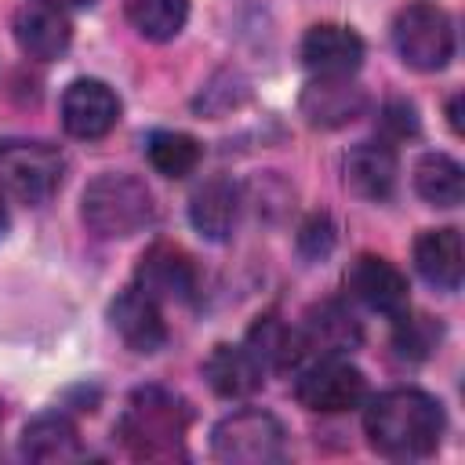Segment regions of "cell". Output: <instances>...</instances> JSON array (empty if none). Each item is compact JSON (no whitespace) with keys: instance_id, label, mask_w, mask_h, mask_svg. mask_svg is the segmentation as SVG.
Listing matches in <instances>:
<instances>
[{"instance_id":"obj_22","label":"cell","mask_w":465,"mask_h":465,"mask_svg":"<svg viewBox=\"0 0 465 465\" xmlns=\"http://www.w3.org/2000/svg\"><path fill=\"white\" fill-rule=\"evenodd\" d=\"M414 189L425 203L432 207H458L465 196V174L461 163L450 160L447 153H429L414 167Z\"/></svg>"},{"instance_id":"obj_11","label":"cell","mask_w":465,"mask_h":465,"mask_svg":"<svg viewBox=\"0 0 465 465\" xmlns=\"http://www.w3.org/2000/svg\"><path fill=\"white\" fill-rule=\"evenodd\" d=\"M363 62V40L338 22H320L302 36V65L312 76H352Z\"/></svg>"},{"instance_id":"obj_23","label":"cell","mask_w":465,"mask_h":465,"mask_svg":"<svg viewBox=\"0 0 465 465\" xmlns=\"http://www.w3.org/2000/svg\"><path fill=\"white\" fill-rule=\"evenodd\" d=\"M189 0H127V22L145 40H174L185 29Z\"/></svg>"},{"instance_id":"obj_17","label":"cell","mask_w":465,"mask_h":465,"mask_svg":"<svg viewBox=\"0 0 465 465\" xmlns=\"http://www.w3.org/2000/svg\"><path fill=\"white\" fill-rule=\"evenodd\" d=\"M345 185L363 200H389L396 189V149L389 142H360L345 156Z\"/></svg>"},{"instance_id":"obj_26","label":"cell","mask_w":465,"mask_h":465,"mask_svg":"<svg viewBox=\"0 0 465 465\" xmlns=\"http://www.w3.org/2000/svg\"><path fill=\"white\" fill-rule=\"evenodd\" d=\"M298 243H302V251H305L309 258H320V254H327V251H331V243H334V232H331V222H327V214H312V218L302 225V236H298Z\"/></svg>"},{"instance_id":"obj_12","label":"cell","mask_w":465,"mask_h":465,"mask_svg":"<svg viewBox=\"0 0 465 465\" xmlns=\"http://www.w3.org/2000/svg\"><path fill=\"white\" fill-rule=\"evenodd\" d=\"M109 323L113 331L134 349V352H156L167 341V323L160 316V302L149 298L138 283L120 291L109 305Z\"/></svg>"},{"instance_id":"obj_6","label":"cell","mask_w":465,"mask_h":465,"mask_svg":"<svg viewBox=\"0 0 465 465\" xmlns=\"http://www.w3.org/2000/svg\"><path fill=\"white\" fill-rule=\"evenodd\" d=\"M211 450L229 465H269L283 458V425L269 411H232L211 432Z\"/></svg>"},{"instance_id":"obj_4","label":"cell","mask_w":465,"mask_h":465,"mask_svg":"<svg viewBox=\"0 0 465 465\" xmlns=\"http://www.w3.org/2000/svg\"><path fill=\"white\" fill-rule=\"evenodd\" d=\"M392 44L411 69L436 73L454 58V22L443 7L429 0H414L396 15Z\"/></svg>"},{"instance_id":"obj_29","label":"cell","mask_w":465,"mask_h":465,"mask_svg":"<svg viewBox=\"0 0 465 465\" xmlns=\"http://www.w3.org/2000/svg\"><path fill=\"white\" fill-rule=\"evenodd\" d=\"M7 232V203H4V193H0V236Z\"/></svg>"},{"instance_id":"obj_9","label":"cell","mask_w":465,"mask_h":465,"mask_svg":"<svg viewBox=\"0 0 465 465\" xmlns=\"http://www.w3.org/2000/svg\"><path fill=\"white\" fill-rule=\"evenodd\" d=\"M345 287L360 305H367L371 312H381L389 320H396L411 305L407 276L381 254H360L345 272Z\"/></svg>"},{"instance_id":"obj_2","label":"cell","mask_w":465,"mask_h":465,"mask_svg":"<svg viewBox=\"0 0 465 465\" xmlns=\"http://www.w3.org/2000/svg\"><path fill=\"white\" fill-rule=\"evenodd\" d=\"M185 429H189V407L182 396L145 385L134 389L120 421L116 436L138 461H174L185 458Z\"/></svg>"},{"instance_id":"obj_3","label":"cell","mask_w":465,"mask_h":465,"mask_svg":"<svg viewBox=\"0 0 465 465\" xmlns=\"http://www.w3.org/2000/svg\"><path fill=\"white\" fill-rule=\"evenodd\" d=\"M153 214H156L153 193L145 189L142 178L124 174V171L98 174L80 196V218L102 240L134 236L145 225H153Z\"/></svg>"},{"instance_id":"obj_5","label":"cell","mask_w":465,"mask_h":465,"mask_svg":"<svg viewBox=\"0 0 465 465\" xmlns=\"http://www.w3.org/2000/svg\"><path fill=\"white\" fill-rule=\"evenodd\" d=\"M0 178L22 203H44L65 178V156L51 142L7 138L0 142Z\"/></svg>"},{"instance_id":"obj_25","label":"cell","mask_w":465,"mask_h":465,"mask_svg":"<svg viewBox=\"0 0 465 465\" xmlns=\"http://www.w3.org/2000/svg\"><path fill=\"white\" fill-rule=\"evenodd\" d=\"M436 338H440V327H432L429 316H407V312L396 316V341H392V345H396L403 356H414V360L425 356Z\"/></svg>"},{"instance_id":"obj_24","label":"cell","mask_w":465,"mask_h":465,"mask_svg":"<svg viewBox=\"0 0 465 465\" xmlns=\"http://www.w3.org/2000/svg\"><path fill=\"white\" fill-rule=\"evenodd\" d=\"M145 153L163 178H185L200 163V142L185 131H153L145 142Z\"/></svg>"},{"instance_id":"obj_15","label":"cell","mask_w":465,"mask_h":465,"mask_svg":"<svg viewBox=\"0 0 465 465\" xmlns=\"http://www.w3.org/2000/svg\"><path fill=\"white\" fill-rule=\"evenodd\" d=\"M367 105V94L349 76H316L302 94V113L312 127H341L356 120Z\"/></svg>"},{"instance_id":"obj_21","label":"cell","mask_w":465,"mask_h":465,"mask_svg":"<svg viewBox=\"0 0 465 465\" xmlns=\"http://www.w3.org/2000/svg\"><path fill=\"white\" fill-rule=\"evenodd\" d=\"M22 454L29 461H73L80 458L76 425L65 414H40L22 432Z\"/></svg>"},{"instance_id":"obj_7","label":"cell","mask_w":465,"mask_h":465,"mask_svg":"<svg viewBox=\"0 0 465 465\" xmlns=\"http://www.w3.org/2000/svg\"><path fill=\"white\" fill-rule=\"evenodd\" d=\"M294 396L305 411L316 414H345L363 403L367 378L345 356H320L316 363L302 367L294 378Z\"/></svg>"},{"instance_id":"obj_8","label":"cell","mask_w":465,"mask_h":465,"mask_svg":"<svg viewBox=\"0 0 465 465\" xmlns=\"http://www.w3.org/2000/svg\"><path fill=\"white\" fill-rule=\"evenodd\" d=\"M120 120V98L105 80L80 76L62 94V127L73 138H105Z\"/></svg>"},{"instance_id":"obj_27","label":"cell","mask_w":465,"mask_h":465,"mask_svg":"<svg viewBox=\"0 0 465 465\" xmlns=\"http://www.w3.org/2000/svg\"><path fill=\"white\" fill-rule=\"evenodd\" d=\"M385 127H392L400 138H403V134H414V131H418L414 105H407V102H392V105L385 109Z\"/></svg>"},{"instance_id":"obj_16","label":"cell","mask_w":465,"mask_h":465,"mask_svg":"<svg viewBox=\"0 0 465 465\" xmlns=\"http://www.w3.org/2000/svg\"><path fill=\"white\" fill-rule=\"evenodd\" d=\"M414 265L432 287L458 291L461 287V272H465L461 232L458 229H425L414 240Z\"/></svg>"},{"instance_id":"obj_19","label":"cell","mask_w":465,"mask_h":465,"mask_svg":"<svg viewBox=\"0 0 465 465\" xmlns=\"http://www.w3.org/2000/svg\"><path fill=\"white\" fill-rule=\"evenodd\" d=\"M240 214V189L229 178H207L193 196H189V222L200 236L207 240H225L236 225Z\"/></svg>"},{"instance_id":"obj_14","label":"cell","mask_w":465,"mask_h":465,"mask_svg":"<svg viewBox=\"0 0 465 465\" xmlns=\"http://www.w3.org/2000/svg\"><path fill=\"white\" fill-rule=\"evenodd\" d=\"M298 334H302V349L316 352V356H349L360 345V338H363L360 320L341 302H334V298L312 305L305 312Z\"/></svg>"},{"instance_id":"obj_13","label":"cell","mask_w":465,"mask_h":465,"mask_svg":"<svg viewBox=\"0 0 465 465\" xmlns=\"http://www.w3.org/2000/svg\"><path fill=\"white\" fill-rule=\"evenodd\" d=\"M15 40L22 47V54L36 58V62H54L69 51L73 44V25L65 18V11L51 7V4H25L15 15Z\"/></svg>"},{"instance_id":"obj_10","label":"cell","mask_w":465,"mask_h":465,"mask_svg":"<svg viewBox=\"0 0 465 465\" xmlns=\"http://www.w3.org/2000/svg\"><path fill=\"white\" fill-rule=\"evenodd\" d=\"M138 287L156 302H189L196 291V265L174 243H153L138 258Z\"/></svg>"},{"instance_id":"obj_1","label":"cell","mask_w":465,"mask_h":465,"mask_svg":"<svg viewBox=\"0 0 465 465\" xmlns=\"http://www.w3.org/2000/svg\"><path fill=\"white\" fill-rule=\"evenodd\" d=\"M363 429L385 458H425L443 436V407L421 389H389L367 403Z\"/></svg>"},{"instance_id":"obj_28","label":"cell","mask_w":465,"mask_h":465,"mask_svg":"<svg viewBox=\"0 0 465 465\" xmlns=\"http://www.w3.org/2000/svg\"><path fill=\"white\" fill-rule=\"evenodd\" d=\"M40 4H51L58 11H73V7H91L94 0H40Z\"/></svg>"},{"instance_id":"obj_20","label":"cell","mask_w":465,"mask_h":465,"mask_svg":"<svg viewBox=\"0 0 465 465\" xmlns=\"http://www.w3.org/2000/svg\"><path fill=\"white\" fill-rule=\"evenodd\" d=\"M247 349L262 363V371H291L305 356L298 327L283 323L280 316H262L247 334Z\"/></svg>"},{"instance_id":"obj_18","label":"cell","mask_w":465,"mask_h":465,"mask_svg":"<svg viewBox=\"0 0 465 465\" xmlns=\"http://www.w3.org/2000/svg\"><path fill=\"white\" fill-rule=\"evenodd\" d=\"M262 363L251 356L247 345H214L211 356L203 360V378L207 385L225 396V400H243L262 389Z\"/></svg>"}]
</instances>
